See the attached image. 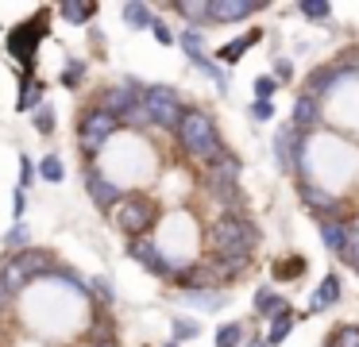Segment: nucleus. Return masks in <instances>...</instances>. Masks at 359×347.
Listing matches in <instances>:
<instances>
[{
  "mask_svg": "<svg viewBox=\"0 0 359 347\" xmlns=\"http://www.w3.org/2000/svg\"><path fill=\"white\" fill-rule=\"evenodd\" d=\"M209 247H212V259H251L259 247V228L248 212L232 216L224 212L220 220H212L209 228Z\"/></svg>",
  "mask_w": 359,
  "mask_h": 347,
  "instance_id": "1",
  "label": "nucleus"
},
{
  "mask_svg": "<svg viewBox=\"0 0 359 347\" xmlns=\"http://www.w3.org/2000/svg\"><path fill=\"white\" fill-rule=\"evenodd\" d=\"M178 139H182V147H186L194 158H201V162H212V158L224 154L220 131H217V123H212L209 112H186V116H182Z\"/></svg>",
  "mask_w": 359,
  "mask_h": 347,
  "instance_id": "2",
  "label": "nucleus"
},
{
  "mask_svg": "<svg viewBox=\"0 0 359 347\" xmlns=\"http://www.w3.org/2000/svg\"><path fill=\"white\" fill-rule=\"evenodd\" d=\"M209 197L224 205L232 216H243V197H240V158L236 154H220L209 162Z\"/></svg>",
  "mask_w": 359,
  "mask_h": 347,
  "instance_id": "3",
  "label": "nucleus"
},
{
  "mask_svg": "<svg viewBox=\"0 0 359 347\" xmlns=\"http://www.w3.org/2000/svg\"><path fill=\"white\" fill-rule=\"evenodd\" d=\"M112 220H116V228L124 236L143 239L151 231V224H155V205L147 197H140V193H124V200L112 208Z\"/></svg>",
  "mask_w": 359,
  "mask_h": 347,
  "instance_id": "4",
  "label": "nucleus"
},
{
  "mask_svg": "<svg viewBox=\"0 0 359 347\" xmlns=\"http://www.w3.org/2000/svg\"><path fill=\"white\" fill-rule=\"evenodd\" d=\"M143 104H147L151 120L158 123V128L166 131H178L182 123V100H178V89H170V85H147V93H143Z\"/></svg>",
  "mask_w": 359,
  "mask_h": 347,
  "instance_id": "5",
  "label": "nucleus"
},
{
  "mask_svg": "<svg viewBox=\"0 0 359 347\" xmlns=\"http://www.w3.org/2000/svg\"><path fill=\"white\" fill-rule=\"evenodd\" d=\"M116 128H120V120H116L112 112H104L101 104H97V108H89V112L78 120V139H81V151H86V154H97V151H101V147L112 139V131H116Z\"/></svg>",
  "mask_w": 359,
  "mask_h": 347,
  "instance_id": "6",
  "label": "nucleus"
},
{
  "mask_svg": "<svg viewBox=\"0 0 359 347\" xmlns=\"http://www.w3.org/2000/svg\"><path fill=\"white\" fill-rule=\"evenodd\" d=\"M43 35H47V27H43L39 20L20 23V27L8 35V54L24 62V74H32V66H35V46H39V39H43Z\"/></svg>",
  "mask_w": 359,
  "mask_h": 347,
  "instance_id": "7",
  "label": "nucleus"
},
{
  "mask_svg": "<svg viewBox=\"0 0 359 347\" xmlns=\"http://www.w3.org/2000/svg\"><path fill=\"white\" fill-rule=\"evenodd\" d=\"M128 254H132V259L140 262L143 270H151L155 278H174L170 259H166V254L158 251V243H155V239H147V236H143V239H135V243L128 247Z\"/></svg>",
  "mask_w": 359,
  "mask_h": 347,
  "instance_id": "8",
  "label": "nucleus"
},
{
  "mask_svg": "<svg viewBox=\"0 0 359 347\" xmlns=\"http://www.w3.org/2000/svg\"><path fill=\"white\" fill-rule=\"evenodd\" d=\"M297 197H302L305 208H313V212H320V220H340V200L332 197L328 189H320L317 182H297Z\"/></svg>",
  "mask_w": 359,
  "mask_h": 347,
  "instance_id": "9",
  "label": "nucleus"
},
{
  "mask_svg": "<svg viewBox=\"0 0 359 347\" xmlns=\"http://www.w3.org/2000/svg\"><path fill=\"white\" fill-rule=\"evenodd\" d=\"M86 193L93 197V205H97V208H109V212L120 205V200H124L120 185H116V182H109V177H104L101 170H93V166L86 170Z\"/></svg>",
  "mask_w": 359,
  "mask_h": 347,
  "instance_id": "10",
  "label": "nucleus"
},
{
  "mask_svg": "<svg viewBox=\"0 0 359 347\" xmlns=\"http://www.w3.org/2000/svg\"><path fill=\"white\" fill-rule=\"evenodd\" d=\"M140 100H143V93L135 89V85H112V89H104L101 108H104V112H112L116 120H124V116L140 104Z\"/></svg>",
  "mask_w": 359,
  "mask_h": 347,
  "instance_id": "11",
  "label": "nucleus"
},
{
  "mask_svg": "<svg viewBox=\"0 0 359 347\" xmlns=\"http://www.w3.org/2000/svg\"><path fill=\"white\" fill-rule=\"evenodd\" d=\"M12 262H16L20 270H24L27 278H50V270H55V254L50 251H39V247H27V251L12 254Z\"/></svg>",
  "mask_w": 359,
  "mask_h": 347,
  "instance_id": "12",
  "label": "nucleus"
},
{
  "mask_svg": "<svg viewBox=\"0 0 359 347\" xmlns=\"http://www.w3.org/2000/svg\"><path fill=\"white\" fill-rule=\"evenodd\" d=\"M209 8H212V20L236 23V20H248V15H255L263 4H255V0H209Z\"/></svg>",
  "mask_w": 359,
  "mask_h": 347,
  "instance_id": "13",
  "label": "nucleus"
},
{
  "mask_svg": "<svg viewBox=\"0 0 359 347\" xmlns=\"http://www.w3.org/2000/svg\"><path fill=\"white\" fill-rule=\"evenodd\" d=\"M317 123H320V100L317 97H305V93H302V97L294 100V128L305 135V131L317 128Z\"/></svg>",
  "mask_w": 359,
  "mask_h": 347,
  "instance_id": "14",
  "label": "nucleus"
},
{
  "mask_svg": "<svg viewBox=\"0 0 359 347\" xmlns=\"http://www.w3.org/2000/svg\"><path fill=\"white\" fill-rule=\"evenodd\" d=\"M340 290H344V285H340V274H328L325 282L317 285V293H313L309 308H313V313H325L328 305H336V301H340Z\"/></svg>",
  "mask_w": 359,
  "mask_h": 347,
  "instance_id": "15",
  "label": "nucleus"
},
{
  "mask_svg": "<svg viewBox=\"0 0 359 347\" xmlns=\"http://www.w3.org/2000/svg\"><path fill=\"white\" fill-rule=\"evenodd\" d=\"M16 108L20 112H39L43 108V81H35L32 74H24V85H20V97H16Z\"/></svg>",
  "mask_w": 359,
  "mask_h": 347,
  "instance_id": "16",
  "label": "nucleus"
},
{
  "mask_svg": "<svg viewBox=\"0 0 359 347\" xmlns=\"http://www.w3.org/2000/svg\"><path fill=\"white\" fill-rule=\"evenodd\" d=\"M174 12H178V15H186V20H189V27H197V31L205 27V20H212L209 0H178V4H174Z\"/></svg>",
  "mask_w": 359,
  "mask_h": 347,
  "instance_id": "17",
  "label": "nucleus"
},
{
  "mask_svg": "<svg viewBox=\"0 0 359 347\" xmlns=\"http://www.w3.org/2000/svg\"><path fill=\"white\" fill-rule=\"evenodd\" d=\"M255 43H259V31H248L243 39H236V43H224V46H220V50H217V58L224 62V66H236V62H240L243 54H248L251 46H255Z\"/></svg>",
  "mask_w": 359,
  "mask_h": 347,
  "instance_id": "18",
  "label": "nucleus"
},
{
  "mask_svg": "<svg viewBox=\"0 0 359 347\" xmlns=\"http://www.w3.org/2000/svg\"><path fill=\"white\" fill-rule=\"evenodd\" d=\"M124 23L128 27H135V31H143V27H155V8L151 4H124Z\"/></svg>",
  "mask_w": 359,
  "mask_h": 347,
  "instance_id": "19",
  "label": "nucleus"
},
{
  "mask_svg": "<svg viewBox=\"0 0 359 347\" xmlns=\"http://www.w3.org/2000/svg\"><path fill=\"white\" fill-rule=\"evenodd\" d=\"M344 236H348V224L344 220H320V239H325V247L332 254L344 251Z\"/></svg>",
  "mask_w": 359,
  "mask_h": 347,
  "instance_id": "20",
  "label": "nucleus"
},
{
  "mask_svg": "<svg viewBox=\"0 0 359 347\" xmlns=\"http://www.w3.org/2000/svg\"><path fill=\"white\" fill-rule=\"evenodd\" d=\"M255 313L259 316H271V320H274V316L286 313V301H282L274 290H266V285H263V290L255 293Z\"/></svg>",
  "mask_w": 359,
  "mask_h": 347,
  "instance_id": "21",
  "label": "nucleus"
},
{
  "mask_svg": "<svg viewBox=\"0 0 359 347\" xmlns=\"http://www.w3.org/2000/svg\"><path fill=\"white\" fill-rule=\"evenodd\" d=\"M89 293H93L97 308H112V305H116V290H112V282H109L104 274H93V278H89Z\"/></svg>",
  "mask_w": 359,
  "mask_h": 347,
  "instance_id": "22",
  "label": "nucleus"
},
{
  "mask_svg": "<svg viewBox=\"0 0 359 347\" xmlns=\"http://www.w3.org/2000/svg\"><path fill=\"white\" fill-rule=\"evenodd\" d=\"M186 301H189V305H197V308H205V313H217V308L224 305V293H220V290H189Z\"/></svg>",
  "mask_w": 359,
  "mask_h": 347,
  "instance_id": "23",
  "label": "nucleus"
},
{
  "mask_svg": "<svg viewBox=\"0 0 359 347\" xmlns=\"http://www.w3.org/2000/svg\"><path fill=\"white\" fill-rule=\"evenodd\" d=\"M294 320H297V316L290 313V308H286L282 316H274V320H271V328H266V343H271V347H278L282 339L290 336V328H294Z\"/></svg>",
  "mask_w": 359,
  "mask_h": 347,
  "instance_id": "24",
  "label": "nucleus"
},
{
  "mask_svg": "<svg viewBox=\"0 0 359 347\" xmlns=\"http://www.w3.org/2000/svg\"><path fill=\"white\" fill-rule=\"evenodd\" d=\"M302 270H305L302 254H290V259L274 262V278H278V282H294V278H302Z\"/></svg>",
  "mask_w": 359,
  "mask_h": 347,
  "instance_id": "25",
  "label": "nucleus"
},
{
  "mask_svg": "<svg viewBox=\"0 0 359 347\" xmlns=\"http://www.w3.org/2000/svg\"><path fill=\"white\" fill-rule=\"evenodd\" d=\"M340 262H348V266H359V224H348V236H344Z\"/></svg>",
  "mask_w": 359,
  "mask_h": 347,
  "instance_id": "26",
  "label": "nucleus"
},
{
  "mask_svg": "<svg viewBox=\"0 0 359 347\" xmlns=\"http://www.w3.org/2000/svg\"><path fill=\"white\" fill-rule=\"evenodd\" d=\"M58 12H62V20H70V23H86V20L97 15V4H78V0H70V4H62Z\"/></svg>",
  "mask_w": 359,
  "mask_h": 347,
  "instance_id": "27",
  "label": "nucleus"
},
{
  "mask_svg": "<svg viewBox=\"0 0 359 347\" xmlns=\"http://www.w3.org/2000/svg\"><path fill=\"white\" fill-rule=\"evenodd\" d=\"M39 177H43V182H50V185H55V182H62V177H66L62 158H58V154H47V158L39 162Z\"/></svg>",
  "mask_w": 359,
  "mask_h": 347,
  "instance_id": "28",
  "label": "nucleus"
},
{
  "mask_svg": "<svg viewBox=\"0 0 359 347\" xmlns=\"http://www.w3.org/2000/svg\"><path fill=\"white\" fill-rule=\"evenodd\" d=\"M178 46H182V50H186L189 54V58H201V46H205V39H201V31H197V27H186V31H182V35H178Z\"/></svg>",
  "mask_w": 359,
  "mask_h": 347,
  "instance_id": "29",
  "label": "nucleus"
},
{
  "mask_svg": "<svg viewBox=\"0 0 359 347\" xmlns=\"http://www.w3.org/2000/svg\"><path fill=\"white\" fill-rule=\"evenodd\" d=\"M240 339H243V324H240V320L220 324V332H217V347H240Z\"/></svg>",
  "mask_w": 359,
  "mask_h": 347,
  "instance_id": "30",
  "label": "nucleus"
},
{
  "mask_svg": "<svg viewBox=\"0 0 359 347\" xmlns=\"http://www.w3.org/2000/svg\"><path fill=\"white\" fill-rule=\"evenodd\" d=\"M297 12H302L305 20H328V15H332V4H325V0H302Z\"/></svg>",
  "mask_w": 359,
  "mask_h": 347,
  "instance_id": "31",
  "label": "nucleus"
},
{
  "mask_svg": "<svg viewBox=\"0 0 359 347\" xmlns=\"http://www.w3.org/2000/svg\"><path fill=\"white\" fill-rule=\"evenodd\" d=\"M170 332H174V343H182V339H194V336H197V320H189V316H174Z\"/></svg>",
  "mask_w": 359,
  "mask_h": 347,
  "instance_id": "32",
  "label": "nucleus"
},
{
  "mask_svg": "<svg viewBox=\"0 0 359 347\" xmlns=\"http://www.w3.org/2000/svg\"><path fill=\"white\" fill-rule=\"evenodd\" d=\"M332 347H359V324H344V328H336Z\"/></svg>",
  "mask_w": 359,
  "mask_h": 347,
  "instance_id": "33",
  "label": "nucleus"
},
{
  "mask_svg": "<svg viewBox=\"0 0 359 347\" xmlns=\"http://www.w3.org/2000/svg\"><path fill=\"white\" fill-rule=\"evenodd\" d=\"M120 123H124V128H147V123H155V120H151L147 104H143V100H140V104H135V108H132V112H128V116H124V120H120Z\"/></svg>",
  "mask_w": 359,
  "mask_h": 347,
  "instance_id": "34",
  "label": "nucleus"
},
{
  "mask_svg": "<svg viewBox=\"0 0 359 347\" xmlns=\"http://www.w3.org/2000/svg\"><path fill=\"white\" fill-rule=\"evenodd\" d=\"M4 247H8V251H27V224H16V228L8 231V236H4Z\"/></svg>",
  "mask_w": 359,
  "mask_h": 347,
  "instance_id": "35",
  "label": "nucleus"
},
{
  "mask_svg": "<svg viewBox=\"0 0 359 347\" xmlns=\"http://www.w3.org/2000/svg\"><path fill=\"white\" fill-rule=\"evenodd\" d=\"M35 131H39V135H50V131H55V108L50 104H43L39 112H35Z\"/></svg>",
  "mask_w": 359,
  "mask_h": 347,
  "instance_id": "36",
  "label": "nucleus"
},
{
  "mask_svg": "<svg viewBox=\"0 0 359 347\" xmlns=\"http://www.w3.org/2000/svg\"><path fill=\"white\" fill-rule=\"evenodd\" d=\"M189 62H194V66L201 69L205 77H212V81H217V85H224V69H220L217 62H209V58H205V54H201V58H189Z\"/></svg>",
  "mask_w": 359,
  "mask_h": 347,
  "instance_id": "37",
  "label": "nucleus"
},
{
  "mask_svg": "<svg viewBox=\"0 0 359 347\" xmlns=\"http://www.w3.org/2000/svg\"><path fill=\"white\" fill-rule=\"evenodd\" d=\"M274 93H278V81H274V77H255V100H271Z\"/></svg>",
  "mask_w": 359,
  "mask_h": 347,
  "instance_id": "38",
  "label": "nucleus"
},
{
  "mask_svg": "<svg viewBox=\"0 0 359 347\" xmlns=\"http://www.w3.org/2000/svg\"><path fill=\"white\" fill-rule=\"evenodd\" d=\"M251 120H255V123L274 120V104H271V100H255V104H251Z\"/></svg>",
  "mask_w": 359,
  "mask_h": 347,
  "instance_id": "39",
  "label": "nucleus"
},
{
  "mask_svg": "<svg viewBox=\"0 0 359 347\" xmlns=\"http://www.w3.org/2000/svg\"><path fill=\"white\" fill-rule=\"evenodd\" d=\"M35 162L27 158V154H20V189H27V185H32V177H35Z\"/></svg>",
  "mask_w": 359,
  "mask_h": 347,
  "instance_id": "40",
  "label": "nucleus"
},
{
  "mask_svg": "<svg viewBox=\"0 0 359 347\" xmlns=\"http://www.w3.org/2000/svg\"><path fill=\"white\" fill-rule=\"evenodd\" d=\"M151 31H155V39H158L163 46H174V43H178V35L170 31V23H163V20H155V27H151Z\"/></svg>",
  "mask_w": 359,
  "mask_h": 347,
  "instance_id": "41",
  "label": "nucleus"
},
{
  "mask_svg": "<svg viewBox=\"0 0 359 347\" xmlns=\"http://www.w3.org/2000/svg\"><path fill=\"white\" fill-rule=\"evenodd\" d=\"M24 212H27V193L16 185V193H12V216H16V224H20V216H24Z\"/></svg>",
  "mask_w": 359,
  "mask_h": 347,
  "instance_id": "42",
  "label": "nucleus"
},
{
  "mask_svg": "<svg viewBox=\"0 0 359 347\" xmlns=\"http://www.w3.org/2000/svg\"><path fill=\"white\" fill-rule=\"evenodd\" d=\"M81 74H86V62H70V66H66V74H62V85H78Z\"/></svg>",
  "mask_w": 359,
  "mask_h": 347,
  "instance_id": "43",
  "label": "nucleus"
},
{
  "mask_svg": "<svg viewBox=\"0 0 359 347\" xmlns=\"http://www.w3.org/2000/svg\"><path fill=\"white\" fill-rule=\"evenodd\" d=\"M290 74H294V66H290L286 58H278V62H274V77H290Z\"/></svg>",
  "mask_w": 359,
  "mask_h": 347,
  "instance_id": "44",
  "label": "nucleus"
},
{
  "mask_svg": "<svg viewBox=\"0 0 359 347\" xmlns=\"http://www.w3.org/2000/svg\"><path fill=\"white\" fill-rule=\"evenodd\" d=\"M8 297H12V293L4 290V282H0V305H4V301H8Z\"/></svg>",
  "mask_w": 359,
  "mask_h": 347,
  "instance_id": "45",
  "label": "nucleus"
},
{
  "mask_svg": "<svg viewBox=\"0 0 359 347\" xmlns=\"http://www.w3.org/2000/svg\"><path fill=\"white\" fill-rule=\"evenodd\" d=\"M248 347H271V343H266V339H251Z\"/></svg>",
  "mask_w": 359,
  "mask_h": 347,
  "instance_id": "46",
  "label": "nucleus"
},
{
  "mask_svg": "<svg viewBox=\"0 0 359 347\" xmlns=\"http://www.w3.org/2000/svg\"><path fill=\"white\" fill-rule=\"evenodd\" d=\"M93 347H120V343H116V339H112V343H93Z\"/></svg>",
  "mask_w": 359,
  "mask_h": 347,
  "instance_id": "47",
  "label": "nucleus"
},
{
  "mask_svg": "<svg viewBox=\"0 0 359 347\" xmlns=\"http://www.w3.org/2000/svg\"><path fill=\"white\" fill-rule=\"evenodd\" d=\"M166 347H178V343H166Z\"/></svg>",
  "mask_w": 359,
  "mask_h": 347,
  "instance_id": "48",
  "label": "nucleus"
},
{
  "mask_svg": "<svg viewBox=\"0 0 359 347\" xmlns=\"http://www.w3.org/2000/svg\"><path fill=\"white\" fill-rule=\"evenodd\" d=\"M355 270H359V266H355Z\"/></svg>",
  "mask_w": 359,
  "mask_h": 347,
  "instance_id": "49",
  "label": "nucleus"
}]
</instances>
